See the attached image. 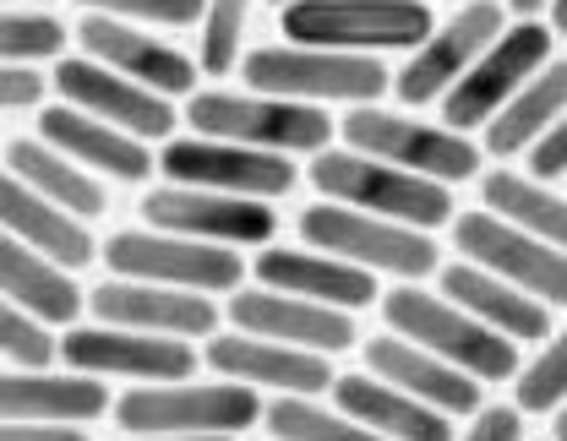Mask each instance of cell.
I'll list each match as a JSON object with an SVG mask.
<instances>
[{
	"label": "cell",
	"mask_w": 567,
	"mask_h": 441,
	"mask_svg": "<svg viewBox=\"0 0 567 441\" xmlns=\"http://www.w3.org/2000/svg\"><path fill=\"white\" fill-rule=\"evenodd\" d=\"M0 290L11 305H22V311H33L39 322H50V327H71L76 316H82V290L71 284V267L61 262H50L44 251H33V245H22L17 234H6L0 240Z\"/></svg>",
	"instance_id": "cell-28"
},
{
	"label": "cell",
	"mask_w": 567,
	"mask_h": 441,
	"mask_svg": "<svg viewBox=\"0 0 567 441\" xmlns=\"http://www.w3.org/2000/svg\"><path fill=\"white\" fill-rule=\"evenodd\" d=\"M365 370L382 376V381H393V387H404V392H415L421 403L453 414V420L486 409V403H481V387H486V381H475L470 370L447 366L442 355H431V349L399 338V333H382V338L365 344Z\"/></svg>",
	"instance_id": "cell-22"
},
{
	"label": "cell",
	"mask_w": 567,
	"mask_h": 441,
	"mask_svg": "<svg viewBox=\"0 0 567 441\" xmlns=\"http://www.w3.org/2000/svg\"><path fill=\"white\" fill-rule=\"evenodd\" d=\"M0 441H87L82 426H44V420H6Z\"/></svg>",
	"instance_id": "cell-41"
},
{
	"label": "cell",
	"mask_w": 567,
	"mask_h": 441,
	"mask_svg": "<svg viewBox=\"0 0 567 441\" xmlns=\"http://www.w3.org/2000/svg\"><path fill=\"white\" fill-rule=\"evenodd\" d=\"M268 6H279V11H284V6H289V0H268Z\"/></svg>",
	"instance_id": "cell-46"
},
{
	"label": "cell",
	"mask_w": 567,
	"mask_h": 441,
	"mask_svg": "<svg viewBox=\"0 0 567 441\" xmlns=\"http://www.w3.org/2000/svg\"><path fill=\"white\" fill-rule=\"evenodd\" d=\"M513 403L524 414H557L567 403V327L546 338V349L513 376Z\"/></svg>",
	"instance_id": "cell-33"
},
{
	"label": "cell",
	"mask_w": 567,
	"mask_h": 441,
	"mask_svg": "<svg viewBox=\"0 0 567 441\" xmlns=\"http://www.w3.org/2000/svg\"><path fill=\"white\" fill-rule=\"evenodd\" d=\"M458 441H524V409L518 403L481 409V414H470V431Z\"/></svg>",
	"instance_id": "cell-39"
},
{
	"label": "cell",
	"mask_w": 567,
	"mask_h": 441,
	"mask_svg": "<svg viewBox=\"0 0 567 441\" xmlns=\"http://www.w3.org/2000/svg\"><path fill=\"white\" fill-rule=\"evenodd\" d=\"M563 115H567V61H551V66L486 126V153H492V158L535 153V147L557 132Z\"/></svg>",
	"instance_id": "cell-30"
},
{
	"label": "cell",
	"mask_w": 567,
	"mask_h": 441,
	"mask_svg": "<svg viewBox=\"0 0 567 441\" xmlns=\"http://www.w3.org/2000/svg\"><path fill=\"white\" fill-rule=\"evenodd\" d=\"M240 82L251 93H274L295 104H377L393 76L377 55H339L311 44H262L240 61Z\"/></svg>",
	"instance_id": "cell-6"
},
{
	"label": "cell",
	"mask_w": 567,
	"mask_h": 441,
	"mask_svg": "<svg viewBox=\"0 0 567 441\" xmlns=\"http://www.w3.org/2000/svg\"><path fill=\"white\" fill-rule=\"evenodd\" d=\"M6 175H17L22 186H33L39 197H50L55 208H66L76 219H99L110 208L104 186L93 169L71 164L61 147H50L44 137H11L6 143Z\"/></svg>",
	"instance_id": "cell-29"
},
{
	"label": "cell",
	"mask_w": 567,
	"mask_h": 441,
	"mask_svg": "<svg viewBox=\"0 0 567 441\" xmlns=\"http://www.w3.org/2000/svg\"><path fill=\"white\" fill-rule=\"evenodd\" d=\"M76 6L121 22H153V28H203L208 17V0H76Z\"/></svg>",
	"instance_id": "cell-37"
},
{
	"label": "cell",
	"mask_w": 567,
	"mask_h": 441,
	"mask_svg": "<svg viewBox=\"0 0 567 441\" xmlns=\"http://www.w3.org/2000/svg\"><path fill=\"white\" fill-rule=\"evenodd\" d=\"M229 322L240 333H257V338H274V344H295V349H317V355H344L360 338L350 311L268 290V284L229 294Z\"/></svg>",
	"instance_id": "cell-18"
},
{
	"label": "cell",
	"mask_w": 567,
	"mask_h": 441,
	"mask_svg": "<svg viewBox=\"0 0 567 441\" xmlns=\"http://www.w3.org/2000/svg\"><path fill=\"white\" fill-rule=\"evenodd\" d=\"M333 403L388 441H458L453 437V414L431 409L415 392H404V387H393V381H382L371 370L339 376L333 381Z\"/></svg>",
	"instance_id": "cell-25"
},
{
	"label": "cell",
	"mask_w": 567,
	"mask_h": 441,
	"mask_svg": "<svg viewBox=\"0 0 567 441\" xmlns=\"http://www.w3.org/2000/svg\"><path fill=\"white\" fill-rule=\"evenodd\" d=\"M339 137L354 153H371L382 164H399V169L442 180V186L475 180L481 175V153H486V147H475L453 126H425L415 115H393V109H377V104H354L350 115L339 120Z\"/></svg>",
	"instance_id": "cell-8"
},
{
	"label": "cell",
	"mask_w": 567,
	"mask_h": 441,
	"mask_svg": "<svg viewBox=\"0 0 567 441\" xmlns=\"http://www.w3.org/2000/svg\"><path fill=\"white\" fill-rule=\"evenodd\" d=\"M87 311L110 327H137L164 338H213L218 333V305L213 294L169 290V284H142V279H104L87 294Z\"/></svg>",
	"instance_id": "cell-20"
},
{
	"label": "cell",
	"mask_w": 567,
	"mask_h": 441,
	"mask_svg": "<svg viewBox=\"0 0 567 441\" xmlns=\"http://www.w3.org/2000/svg\"><path fill=\"white\" fill-rule=\"evenodd\" d=\"M502 6H507L518 22H529V17H546V11H551V0H502Z\"/></svg>",
	"instance_id": "cell-42"
},
{
	"label": "cell",
	"mask_w": 567,
	"mask_h": 441,
	"mask_svg": "<svg viewBox=\"0 0 567 441\" xmlns=\"http://www.w3.org/2000/svg\"><path fill=\"white\" fill-rule=\"evenodd\" d=\"M246 17H251V0H208V17L197 28V66L208 76H229L246 61L240 55Z\"/></svg>",
	"instance_id": "cell-34"
},
{
	"label": "cell",
	"mask_w": 567,
	"mask_h": 441,
	"mask_svg": "<svg viewBox=\"0 0 567 441\" xmlns=\"http://www.w3.org/2000/svg\"><path fill=\"white\" fill-rule=\"evenodd\" d=\"M0 223H6V234H17L22 245L44 251L50 262H61L71 273H82L99 256L87 223L66 208H55L50 197H39L33 186H22L17 175H6V186H0Z\"/></svg>",
	"instance_id": "cell-27"
},
{
	"label": "cell",
	"mask_w": 567,
	"mask_h": 441,
	"mask_svg": "<svg viewBox=\"0 0 567 441\" xmlns=\"http://www.w3.org/2000/svg\"><path fill=\"white\" fill-rule=\"evenodd\" d=\"M76 39H82V50H87L99 66L132 76V82L153 87V93H164V98H192V93H197V72H203V66H197L192 55H181L175 44L142 33L137 22H121V17L87 11V17L76 22Z\"/></svg>",
	"instance_id": "cell-17"
},
{
	"label": "cell",
	"mask_w": 567,
	"mask_h": 441,
	"mask_svg": "<svg viewBox=\"0 0 567 441\" xmlns=\"http://www.w3.org/2000/svg\"><path fill=\"white\" fill-rule=\"evenodd\" d=\"M507 17H513V11H507L502 0H470V6H458L421 50L404 61V72L393 76L399 104H415V109H421V104H442V98L458 87V76L470 72L496 39L513 28Z\"/></svg>",
	"instance_id": "cell-12"
},
{
	"label": "cell",
	"mask_w": 567,
	"mask_h": 441,
	"mask_svg": "<svg viewBox=\"0 0 567 441\" xmlns=\"http://www.w3.org/2000/svg\"><path fill=\"white\" fill-rule=\"evenodd\" d=\"M529 169H535V180H563L567 175V115L557 120V132L529 153Z\"/></svg>",
	"instance_id": "cell-40"
},
{
	"label": "cell",
	"mask_w": 567,
	"mask_h": 441,
	"mask_svg": "<svg viewBox=\"0 0 567 441\" xmlns=\"http://www.w3.org/2000/svg\"><path fill=\"white\" fill-rule=\"evenodd\" d=\"M44 93H50V82L33 72V66H6V72H0V109H6V115H17V109H39Z\"/></svg>",
	"instance_id": "cell-38"
},
{
	"label": "cell",
	"mask_w": 567,
	"mask_h": 441,
	"mask_svg": "<svg viewBox=\"0 0 567 441\" xmlns=\"http://www.w3.org/2000/svg\"><path fill=\"white\" fill-rule=\"evenodd\" d=\"M203 360L218 376H229V381L289 392V398H322L339 381L333 366H328V355L295 349V344H274V338H257V333H240V327L235 333H213Z\"/></svg>",
	"instance_id": "cell-19"
},
{
	"label": "cell",
	"mask_w": 567,
	"mask_h": 441,
	"mask_svg": "<svg viewBox=\"0 0 567 441\" xmlns=\"http://www.w3.org/2000/svg\"><path fill=\"white\" fill-rule=\"evenodd\" d=\"M142 219L147 229L164 234H186V240H208V245H268L279 234L274 202H251V197H229V191H197V186H158L142 197Z\"/></svg>",
	"instance_id": "cell-14"
},
{
	"label": "cell",
	"mask_w": 567,
	"mask_h": 441,
	"mask_svg": "<svg viewBox=\"0 0 567 441\" xmlns=\"http://www.w3.org/2000/svg\"><path fill=\"white\" fill-rule=\"evenodd\" d=\"M186 120L197 137H218V143L262 147V153H328L333 143V120L322 104H295V98H274V93H192L186 98Z\"/></svg>",
	"instance_id": "cell-5"
},
{
	"label": "cell",
	"mask_w": 567,
	"mask_h": 441,
	"mask_svg": "<svg viewBox=\"0 0 567 441\" xmlns=\"http://www.w3.org/2000/svg\"><path fill=\"white\" fill-rule=\"evenodd\" d=\"M551 441H567V403L551 414Z\"/></svg>",
	"instance_id": "cell-45"
},
{
	"label": "cell",
	"mask_w": 567,
	"mask_h": 441,
	"mask_svg": "<svg viewBox=\"0 0 567 441\" xmlns=\"http://www.w3.org/2000/svg\"><path fill=\"white\" fill-rule=\"evenodd\" d=\"M442 294H447L453 305H464L470 316H481L486 327L507 333L513 344H546V338H551V305H546V300L513 290L507 279H496V273L464 262V256L442 267Z\"/></svg>",
	"instance_id": "cell-26"
},
{
	"label": "cell",
	"mask_w": 567,
	"mask_h": 441,
	"mask_svg": "<svg viewBox=\"0 0 567 441\" xmlns=\"http://www.w3.org/2000/svg\"><path fill=\"white\" fill-rule=\"evenodd\" d=\"M551 39H557V28L540 22V17L513 22L492 50L458 76V87L442 98V126H453V132H486L496 115L551 66Z\"/></svg>",
	"instance_id": "cell-9"
},
{
	"label": "cell",
	"mask_w": 567,
	"mask_h": 441,
	"mask_svg": "<svg viewBox=\"0 0 567 441\" xmlns=\"http://www.w3.org/2000/svg\"><path fill=\"white\" fill-rule=\"evenodd\" d=\"M284 44L377 55V50H421L436 33L425 0H289L279 11Z\"/></svg>",
	"instance_id": "cell-4"
},
{
	"label": "cell",
	"mask_w": 567,
	"mask_h": 441,
	"mask_svg": "<svg viewBox=\"0 0 567 441\" xmlns=\"http://www.w3.org/2000/svg\"><path fill=\"white\" fill-rule=\"evenodd\" d=\"M453 229V251L475 267H486L496 279H507L513 290L535 294L546 305H567V251L518 229V223L496 219L492 208H475V213H458L447 223Z\"/></svg>",
	"instance_id": "cell-11"
},
{
	"label": "cell",
	"mask_w": 567,
	"mask_h": 441,
	"mask_svg": "<svg viewBox=\"0 0 567 441\" xmlns=\"http://www.w3.org/2000/svg\"><path fill=\"white\" fill-rule=\"evenodd\" d=\"M0 355H6L11 370H50L61 360V338L50 333V322H39L33 311L6 300V311H0Z\"/></svg>",
	"instance_id": "cell-36"
},
{
	"label": "cell",
	"mask_w": 567,
	"mask_h": 441,
	"mask_svg": "<svg viewBox=\"0 0 567 441\" xmlns=\"http://www.w3.org/2000/svg\"><path fill=\"white\" fill-rule=\"evenodd\" d=\"M39 137L50 147H61L71 164H82L93 175H110L121 186H137V180L153 175V147L132 137V132H121V126H110V120H99V115H87V109H76V104H44L39 109Z\"/></svg>",
	"instance_id": "cell-21"
},
{
	"label": "cell",
	"mask_w": 567,
	"mask_h": 441,
	"mask_svg": "<svg viewBox=\"0 0 567 441\" xmlns=\"http://www.w3.org/2000/svg\"><path fill=\"white\" fill-rule=\"evenodd\" d=\"M0 414L44 420V426H87L99 414H115V403H110L104 376H87V370H6Z\"/></svg>",
	"instance_id": "cell-23"
},
{
	"label": "cell",
	"mask_w": 567,
	"mask_h": 441,
	"mask_svg": "<svg viewBox=\"0 0 567 441\" xmlns=\"http://www.w3.org/2000/svg\"><path fill=\"white\" fill-rule=\"evenodd\" d=\"M0 55L6 66H33L66 55V22L44 11H6L0 17Z\"/></svg>",
	"instance_id": "cell-35"
},
{
	"label": "cell",
	"mask_w": 567,
	"mask_h": 441,
	"mask_svg": "<svg viewBox=\"0 0 567 441\" xmlns=\"http://www.w3.org/2000/svg\"><path fill=\"white\" fill-rule=\"evenodd\" d=\"M546 17H551V28L567 39V0H551V11H546Z\"/></svg>",
	"instance_id": "cell-43"
},
{
	"label": "cell",
	"mask_w": 567,
	"mask_h": 441,
	"mask_svg": "<svg viewBox=\"0 0 567 441\" xmlns=\"http://www.w3.org/2000/svg\"><path fill=\"white\" fill-rule=\"evenodd\" d=\"M306 180L322 191V202H344L360 213H377V219L410 223V229H442L453 223V191L442 180H425L410 175L399 164H382L371 153H354V147H328V153H311V169Z\"/></svg>",
	"instance_id": "cell-2"
},
{
	"label": "cell",
	"mask_w": 567,
	"mask_h": 441,
	"mask_svg": "<svg viewBox=\"0 0 567 441\" xmlns=\"http://www.w3.org/2000/svg\"><path fill=\"white\" fill-rule=\"evenodd\" d=\"M158 169L169 175V186L229 191V197H251V202H274L284 191H295V180H300L289 153H262V147L218 143V137H175V143H164Z\"/></svg>",
	"instance_id": "cell-13"
},
{
	"label": "cell",
	"mask_w": 567,
	"mask_h": 441,
	"mask_svg": "<svg viewBox=\"0 0 567 441\" xmlns=\"http://www.w3.org/2000/svg\"><path fill=\"white\" fill-rule=\"evenodd\" d=\"M121 441H240V437H121Z\"/></svg>",
	"instance_id": "cell-44"
},
{
	"label": "cell",
	"mask_w": 567,
	"mask_h": 441,
	"mask_svg": "<svg viewBox=\"0 0 567 441\" xmlns=\"http://www.w3.org/2000/svg\"><path fill=\"white\" fill-rule=\"evenodd\" d=\"M55 87H61V104H76V109H87V115H99V120L132 132L142 143H164V137L175 132V120H181L164 93H153V87H142L132 76L99 66L93 55L61 61V66H55Z\"/></svg>",
	"instance_id": "cell-16"
},
{
	"label": "cell",
	"mask_w": 567,
	"mask_h": 441,
	"mask_svg": "<svg viewBox=\"0 0 567 441\" xmlns=\"http://www.w3.org/2000/svg\"><path fill=\"white\" fill-rule=\"evenodd\" d=\"M300 234H306V245H317L328 256H344L365 273H388V279H410V284L442 267L436 240L425 229L377 219V213H360L344 202H311L300 213Z\"/></svg>",
	"instance_id": "cell-7"
},
{
	"label": "cell",
	"mask_w": 567,
	"mask_h": 441,
	"mask_svg": "<svg viewBox=\"0 0 567 441\" xmlns=\"http://www.w3.org/2000/svg\"><path fill=\"white\" fill-rule=\"evenodd\" d=\"M61 360L87 376H126V381H192L197 344L192 338H164L137 327H66Z\"/></svg>",
	"instance_id": "cell-15"
},
{
	"label": "cell",
	"mask_w": 567,
	"mask_h": 441,
	"mask_svg": "<svg viewBox=\"0 0 567 441\" xmlns=\"http://www.w3.org/2000/svg\"><path fill=\"white\" fill-rule=\"evenodd\" d=\"M104 262L115 279H142V284H169L192 294H235L246 279V262L235 245H208L164 229H121L104 245Z\"/></svg>",
	"instance_id": "cell-10"
},
{
	"label": "cell",
	"mask_w": 567,
	"mask_h": 441,
	"mask_svg": "<svg viewBox=\"0 0 567 441\" xmlns=\"http://www.w3.org/2000/svg\"><path fill=\"white\" fill-rule=\"evenodd\" d=\"M268 403L246 381H137L115 398V426L126 437H246L262 426Z\"/></svg>",
	"instance_id": "cell-1"
},
{
	"label": "cell",
	"mask_w": 567,
	"mask_h": 441,
	"mask_svg": "<svg viewBox=\"0 0 567 441\" xmlns=\"http://www.w3.org/2000/svg\"><path fill=\"white\" fill-rule=\"evenodd\" d=\"M481 197H486V208H492L496 219L518 223V229H529V234H540V240H551V245L567 251V197L551 191V180L492 169L481 180Z\"/></svg>",
	"instance_id": "cell-31"
},
{
	"label": "cell",
	"mask_w": 567,
	"mask_h": 441,
	"mask_svg": "<svg viewBox=\"0 0 567 441\" xmlns=\"http://www.w3.org/2000/svg\"><path fill=\"white\" fill-rule=\"evenodd\" d=\"M257 284L284 294H300V300H317V305H339V311H365L377 300V273L354 267L344 256H328V251H284V245H262L257 262H251Z\"/></svg>",
	"instance_id": "cell-24"
},
{
	"label": "cell",
	"mask_w": 567,
	"mask_h": 441,
	"mask_svg": "<svg viewBox=\"0 0 567 441\" xmlns=\"http://www.w3.org/2000/svg\"><path fill=\"white\" fill-rule=\"evenodd\" d=\"M382 322H388V333L442 355L447 366L470 370L475 381H513L524 370L518 344L507 333L486 327L481 316H470L447 294H425L421 284H399V290L382 294Z\"/></svg>",
	"instance_id": "cell-3"
},
{
	"label": "cell",
	"mask_w": 567,
	"mask_h": 441,
	"mask_svg": "<svg viewBox=\"0 0 567 441\" xmlns=\"http://www.w3.org/2000/svg\"><path fill=\"white\" fill-rule=\"evenodd\" d=\"M262 426H268L274 441H388V437H377L371 426H360L354 414H344L339 403L328 409L317 398H289V392H279L268 403Z\"/></svg>",
	"instance_id": "cell-32"
}]
</instances>
